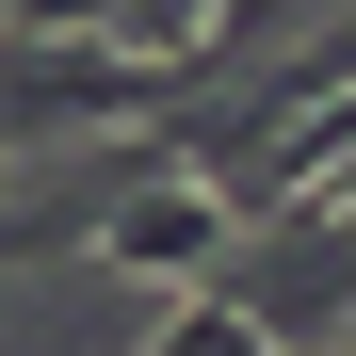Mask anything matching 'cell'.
Segmentation results:
<instances>
[{"label":"cell","instance_id":"obj_1","mask_svg":"<svg viewBox=\"0 0 356 356\" xmlns=\"http://www.w3.org/2000/svg\"><path fill=\"white\" fill-rule=\"evenodd\" d=\"M227 227H243V211H227L211 178L178 162V178H146V195H113V211H81V259H113V275H178V291H195Z\"/></svg>","mask_w":356,"mask_h":356}]
</instances>
